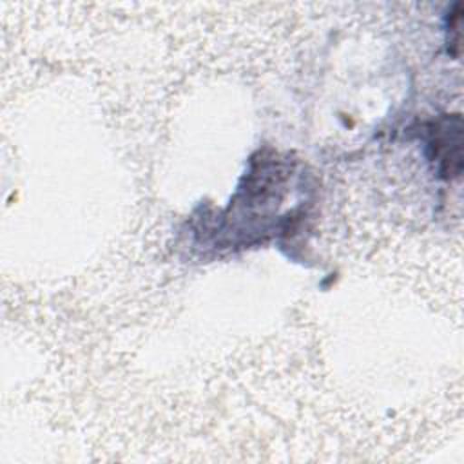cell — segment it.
Instances as JSON below:
<instances>
[{
	"instance_id": "6da1fadb",
	"label": "cell",
	"mask_w": 464,
	"mask_h": 464,
	"mask_svg": "<svg viewBox=\"0 0 464 464\" xmlns=\"http://www.w3.org/2000/svg\"><path fill=\"white\" fill-rule=\"evenodd\" d=\"M446 127H437V136L433 134L430 145L440 161V170L446 176H459L460 172V118H446Z\"/></svg>"
}]
</instances>
